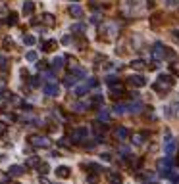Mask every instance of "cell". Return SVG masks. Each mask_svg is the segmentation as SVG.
Listing matches in <instances>:
<instances>
[{"mask_svg": "<svg viewBox=\"0 0 179 184\" xmlns=\"http://www.w3.org/2000/svg\"><path fill=\"white\" fill-rule=\"evenodd\" d=\"M173 77L171 75H160L158 77V81L154 83V90L156 92H166V90H170V88L173 86Z\"/></svg>", "mask_w": 179, "mask_h": 184, "instance_id": "obj_1", "label": "cell"}, {"mask_svg": "<svg viewBox=\"0 0 179 184\" xmlns=\"http://www.w3.org/2000/svg\"><path fill=\"white\" fill-rule=\"evenodd\" d=\"M156 167H158V171H160V175H170V171H171V159H170V155L168 157H162V159H158L156 163Z\"/></svg>", "mask_w": 179, "mask_h": 184, "instance_id": "obj_2", "label": "cell"}, {"mask_svg": "<svg viewBox=\"0 0 179 184\" xmlns=\"http://www.w3.org/2000/svg\"><path fill=\"white\" fill-rule=\"evenodd\" d=\"M29 144L33 146V148H48V146H50V140L46 138V136H31V138H29Z\"/></svg>", "mask_w": 179, "mask_h": 184, "instance_id": "obj_3", "label": "cell"}, {"mask_svg": "<svg viewBox=\"0 0 179 184\" xmlns=\"http://www.w3.org/2000/svg\"><path fill=\"white\" fill-rule=\"evenodd\" d=\"M152 58H156V60H164L166 58V46H162L160 42H156L152 46Z\"/></svg>", "mask_w": 179, "mask_h": 184, "instance_id": "obj_4", "label": "cell"}, {"mask_svg": "<svg viewBox=\"0 0 179 184\" xmlns=\"http://www.w3.org/2000/svg\"><path fill=\"white\" fill-rule=\"evenodd\" d=\"M58 92H60V88H58L56 81H50L48 85H44V94H46V96H56Z\"/></svg>", "mask_w": 179, "mask_h": 184, "instance_id": "obj_5", "label": "cell"}, {"mask_svg": "<svg viewBox=\"0 0 179 184\" xmlns=\"http://www.w3.org/2000/svg\"><path fill=\"white\" fill-rule=\"evenodd\" d=\"M37 21H41L43 25H46V27H54V25H56V19H54V15H52V14H43Z\"/></svg>", "mask_w": 179, "mask_h": 184, "instance_id": "obj_6", "label": "cell"}, {"mask_svg": "<svg viewBox=\"0 0 179 184\" xmlns=\"http://www.w3.org/2000/svg\"><path fill=\"white\" fill-rule=\"evenodd\" d=\"M85 136H87V129H75L70 134V138H71V142H83Z\"/></svg>", "mask_w": 179, "mask_h": 184, "instance_id": "obj_7", "label": "cell"}, {"mask_svg": "<svg viewBox=\"0 0 179 184\" xmlns=\"http://www.w3.org/2000/svg\"><path fill=\"white\" fill-rule=\"evenodd\" d=\"M127 83H129L131 86H145L146 85V79L141 77V75H133V77L127 79Z\"/></svg>", "mask_w": 179, "mask_h": 184, "instance_id": "obj_8", "label": "cell"}, {"mask_svg": "<svg viewBox=\"0 0 179 184\" xmlns=\"http://www.w3.org/2000/svg\"><path fill=\"white\" fill-rule=\"evenodd\" d=\"M70 175H71V169H70V167H66V165H62V167H58V169H56V176L58 178H70Z\"/></svg>", "mask_w": 179, "mask_h": 184, "instance_id": "obj_9", "label": "cell"}, {"mask_svg": "<svg viewBox=\"0 0 179 184\" xmlns=\"http://www.w3.org/2000/svg\"><path fill=\"white\" fill-rule=\"evenodd\" d=\"M70 14L75 19H79V17H83V8L79 6V4H71V6H70Z\"/></svg>", "mask_w": 179, "mask_h": 184, "instance_id": "obj_10", "label": "cell"}, {"mask_svg": "<svg viewBox=\"0 0 179 184\" xmlns=\"http://www.w3.org/2000/svg\"><path fill=\"white\" fill-rule=\"evenodd\" d=\"M114 134H116V138H118V140H125V138L129 136V130L125 129V127H118Z\"/></svg>", "mask_w": 179, "mask_h": 184, "instance_id": "obj_11", "label": "cell"}, {"mask_svg": "<svg viewBox=\"0 0 179 184\" xmlns=\"http://www.w3.org/2000/svg\"><path fill=\"white\" fill-rule=\"evenodd\" d=\"M56 48H58L56 40H46V42H43V52H54Z\"/></svg>", "mask_w": 179, "mask_h": 184, "instance_id": "obj_12", "label": "cell"}, {"mask_svg": "<svg viewBox=\"0 0 179 184\" xmlns=\"http://www.w3.org/2000/svg\"><path fill=\"white\" fill-rule=\"evenodd\" d=\"M33 10H35V2H33V0H27V2L23 4V14L31 15V14H33Z\"/></svg>", "mask_w": 179, "mask_h": 184, "instance_id": "obj_13", "label": "cell"}, {"mask_svg": "<svg viewBox=\"0 0 179 184\" xmlns=\"http://www.w3.org/2000/svg\"><path fill=\"white\" fill-rule=\"evenodd\" d=\"M62 67H64V58H62V56H58L56 60H52V69H54V71L62 69Z\"/></svg>", "mask_w": 179, "mask_h": 184, "instance_id": "obj_14", "label": "cell"}, {"mask_svg": "<svg viewBox=\"0 0 179 184\" xmlns=\"http://www.w3.org/2000/svg\"><path fill=\"white\" fill-rule=\"evenodd\" d=\"M89 88H91V86H89L87 83H85V85H79V86L75 88V96H85V94L89 92Z\"/></svg>", "mask_w": 179, "mask_h": 184, "instance_id": "obj_15", "label": "cell"}, {"mask_svg": "<svg viewBox=\"0 0 179 184\" xmlns=\"http://www.w3.org/2000/svg\"><path fill=\"white\" fill-rule=\"evenodd\" d=\"M93 129H94V133H96V136H98V138H100V136H102V133L106 130V127H102V123H100V121H94Z\"/></svg>", "mask_w": 179, "mask_h": 184, "instance_id": "obj_16", "label": "cell"}, {"mask_svg": "<svg viewBox=\"0 0 179 184\" xmlns=\"http://www.w3.org/2000/svg\"><path fill=\"white\" fill-rule=\"evenodd\" d=\"M71 33H73V35H83V33H85V25H83V23L71 25Z\"/></svg>", "mask_w": 179, "mask_h": 184, "instance_id": "obj_17", "label": "cell"}, {"mask_svg": "<svg viewBox=\"0 0 179 184\" xmlns=\"http://www.w3.org/2000/svg\"><path fill=\"white\" fill-rule=\"evenodd\" d=\"M122 94H123V88L122 86H114L112 92H110V96H112L114 100H118V98H122Z\"/></svg>", "mask_w": 179, "mask_h": 184, "instance_id": "obj_18", "label": "cell"}, {"mask_svg": "<svg viewBox=\"0 0 179 184\" xmlns=\"http://www.w3.org/2000/svg\"><path fill=\"white\" fill-rule=\"evenodd\" d=\"M127 111H129V113H141V111H143V104H139V102H137V104H131Z\"/></svg>", "mask_w": 179, "mask_h": 184, "instance_id": "obj_19", "label": "cell"}, {"mask_svg": "<svg viewBox=\"0 0 179 184\" xmlns=\"http://www.w3.org/2000/svg\"><path fill=\"white\" fill-rule=\"evenodd\" d=\"M21 175H23V169H21V167H18V165L10 167V176H21Z\"/></svg>", "mask_w": 179, "mask_h": 184, "instance_id": "obj_20", "label": "cell"}, {"mask_svg": "<svg viewBox=\"0 0 179 184\" xmlns=\"http://www.w3.org/2000/svg\"><path fill=\"white\" fill-rule=\"evenodd\" d=\"M145 133H137L135 136H133V144H137V146H141V144H143V142H145Z\"/></svg>", "mask_w": 179, "mask_h": 184, "instance_id": "obj_21", "label": "cell"}, {"mask_svg": "<svg viewBox=\"0 0 179 184\" xmlns=\"http://www.w3.org/2000/svg\"><path fill=\"white\" fill-rule=\"evenodd\" d=\"M108 119H110V111L108 109H100V111H98V121H104V123H106Z\"/></svg>", "mask_w": 179, "mask_h": 184, "instance_id": "obj_22", "label": "cell"}, {"mask_svg": "<svg viewBox=\"0 0 179 184\" xmlns=\"http://www.w3.org/2000/svg\"><path fill=\"white\" fill-rule=\"evenodd\" d=\"M166 142H168V146H166V154H168V155H171V154H173V150H175V142H173L171 138H170V140H166Z\"/></svg>", "mask_w": 179, "mask_h": 184, "instance_id": "obj_23", "label": "cell"}, {"mask_svg": "<svg viewBox=\"0 0 179 184\" xmlns=\"http://www.w3.org/2000/svg\"><path fill=\"white\" fill-rule=\"evenodd\" d=\"M6 23H10V25H15L18 23V14H8V17H6Z\"/></svg>", "mask_w": 179, "mask_h": 184, "instance_id": "obj_24", "label": "cell"}, {"mask_svg": "<svg viewBox=\"0 0 179 184\" xmlns=\"http://www.w3.org/2000/svg\"><path fill=\"white\" fill-rule=\"evenodd\" d=\"M131 67L133 69H145V64H143V60H135V61H131Z\"/></svg>", "mask_w": 179, "mask_h": 184, "instance_id": "obj_25", "label": "cell"}, {"mask_svg": "<svg viewBox=\"0 0 179 184\" xmlns=\"http://www.w3.org/2000/svg\"><path fill=\"white\" fill-rule=\"evenodd\" d=\"M75 81H77V77H73V75H67L64 79V85L66 86H71V85H75Z\"/></svg>", "mask_w": 179, "mask_h": 184, "instance_id": "obj_26", "label": "cell"}, {"mask_svg": "<svg viewBox=\"0 0 179 184\" xmlns=\"http://www.w3.org/2000/svg\"><path fill=\"white\" fill-rule=\"evenodd\" d=\"M89 106H87V104H83V102H79V104H75V106H73V109H75V111L77 113H81V111H85V109H87Z\"/></svg>", "mask_w": 179, "mask_h": 184, "instance_id": "obj_27", "label": "cell"}, {"mask_svg": "<svg viewBox=\"0 0 179 184\" xmlns=\"http://www.w3.org/2000/svg\"><path fill=\"white\" fill-rule=\"evenodd\" d=\"M125 111H127V109H125L123 104H118V106L114 108V113H116V115H122V113H125Z\"/></svg>", "mask_w": 179, "mask_h": 184, "instance_id": "obj_28", "label": "cell"}, {"mask_svg": "<svg viewBox=\"0 0 179 184\" xmlns=\"http://www.w3.org/2000/svg\"><path fill=\"white\" fill-rule=\"evenodd\" d=\"M37 165H39V157H29V159H27V167H37Z\"/></svg>", "mask_w": 179, "mask_h": 184, "instance_id": "obj_29", "label": "cell"}, {"mask_svg": "<svg viewBox=\"0 0 179 184\" xmlns=\"http://www.w3.org/2000/svg\"><path fill=\"white\" fill-rule=\"evenodd\" d=\"M110 180L112 182H122V175H119V173H110Z\"/></svg>", "mask_w": 179, "mask_h": 184, "instance_id": "obj_30", "label": "cell"}, {"mask_svg": "<svg viewBox=\"0 0 179 184\" xmlns=\"http://www.w3.org/2000/svg\"><path fill=\"white\" fill-rule=\"evenodd\" d=\"M43 79L46 83H50V81H54V73L52 71H46V73H43Z\"/></svg>", "mask_w": 179, "mask_h": 184, "instance_id": "obj_31", "label": "cell"}, {"mask_svg": "<svg viewBox=\"0 0 179 184\" xmlns=\"http://www.w3.org/2000/svg\"><path fill=\"white\" fill-rule=\"evenodd\" d=\"M8 133V123H4V121H0V136H4Z\"/></svg>", "mask_w": 179, "mask_h": 184, "instance_id": "obj_32", "label": "cell"}, {"mask_svg": "<svg viewBox=\"0 0 179 184\" xmlns=\"http://www.w3.org/2000/svg\"><path fill=\"white\" fill-rule=\"evenodd\" d=\"M23 42L25 44H35V36L33 35H25L23 36Z\"/></svg>", "mask_w": 179, "mask_h": 184, "instance_id": "obj_33", "label": "cell"}, {"mask_svg": "<svg viewBox=\"0 0 179 184\" xmlns=\"http://www.w3.org/2000/svg\"><path fill=\"white\" fill-rule=\"evenodd\" d=\"M48 169H50V167L46 165V163H41V165H39V173H41V175H46V173H48Z\"/></svg>", "mask_w": 179, "mask_h": 184, "instance_id": "obj_34", "label": "cell"}, {"mask_svg": "<svg viewBox=\"0 0 179 184\" xmlns=\"http://www.w3.org/2000/svg\"><path fill=\"white\" fill-rule=\"evenodd\" d=\"M12 46H14V40L6 36V39H4V48H6V50H12Z\"/></svg>", "mask_w": 179, "mask_h": 184, "instance_id": "obj_35", "label": "cell"}, {"mask_svg": "<svg viewBox=\"0 0 179 184\" xmlns=\"http://www.w3.org/2000/svg\"><path fill=\"white\" fill-rule=\"evenodd\" d=\"M27 60L29 61H37V52H27Z\"/></svg>", "mask_w": 179, "mask_h": 184, "instance_id": "obj_36", "label": "cell"}, {"mask_svg": "<svg viewBox=\"0 0 179 184\" xmlns=\"http://www.w3.org/2000/svg\"><path fill=\"white\" fill-rule=\"evenodd\" d=\"M91 102H93V104H100V102H102V96H100V94H94Z\"/></svg>", "mask_w": 179, "mask_h": 184, "instance_id": "obj_37", "label": "cell"}, {"mask_svg": "<svg viewBox=\"0 0 179 184\" xmlns=\"http://www.w3.org/2000/svg\"><path fill=\"white\" fill-rule=\"evenodd\" d=\"M6 58H4V56H0V69H6Z\"/></svg>", "mask_w": 179, "mask_h": 184, "instance_id": "obj_38", "label": "cell"}, {"mask_svg": "<svg viewBox=\"0 0 179 184\" xmlns=\"http://www.w3.org/2000/svg\"><path fill=\"white\" fill-rule=\"evenodd\" d=\"M100 157H102L104 161H110V159H112V155H110V154H100Z\"/></svg>", "mask_w": 179, "mask_h": 184, "instance_id": "obj_39", "label": "cell"}, {"mask_svg": "<svg viewBox=\"0 0 179 184\" xmlns=\"http://www.w3.org/2000/svg\"><path fill=\"white\" fill-rule=\"evenodd\" d=\"M171 108H173V113H175V115H179V104H173Z\"/></svg>", "mask_w": 179, "mask_h": 184, "instance_id": "obj_40", "label": "cell"}, {"mask_svg": "<svg viewBox=\"0 0 179 184\" xmlns=\"http://www.w3.org/2000/svg\"><path fill=\"white\" fill-rule=\"evenodd\" d=\"M21 79H25V81H27V79H29V73L25 71V69H21Z\"/></svg>", "mask_w": 179, "mask_h": 184, "instance_id": "obj_41", "label": "cell"}, {"mask_svg": "<svg viewBox=\"0 0 179 184\" xmlns=\"http://www.w3.org/2000/svg\"><path fill=\"white\" fill-rule=\"evenodd\" d=\"M62 42H64V44H70L71 39H70V36H64V39H62Z\"/></svg>", "mask_w": 179, "mask_h": 184, "instance_id": "obj_42", "label": "cell"}, {"mask_svg": "<svg viewBox=\"0 0 179 184\" xmlns=\"http://www.w3.org/2000/svg\"><path fill=\"white\" fill-rule=\"evenodd\" d=\"M166 4H168V6H170V8H173V6H175V0H168Z\"/></svg>", "mask_w": 179, "mask_h": 184, "instance_id": "obj_43", "label": "cell"}, {"mask_svg": "<svg viewBox=\"0 0 179 184\" xmlns=\"http://www.w3.org/2000/svg\"><path fill=\"white\" fill-rule=\"evenodd\" d=\"M171 180H175V182H179V175H173V176H171Z\"/></svg>", "mask_w": 179, "mask_h": 184, "instance_id": "obj_44", "label": "cell"}]
</instances>
